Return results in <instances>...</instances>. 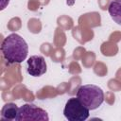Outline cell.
<instances>
[{"mask_svg":"<svg viewBox=\"0 0 121 121\" xmlns=\"http://www.w3.org/2000/svg\"><path fill=\"white\" fill-rule=\"evenodd\" d=\"M77 97L89 109H97L104 101L103 90L94 84L82 85L78 89Z\"/></svg>","mask_w":121,"mask_h":121,"instance_id":"cell-2","label":"cell"},{"mask_svg":"<svg viewBox=\"0 0 121 121\" xmlns=\"http://www.w3.org/2000/svg\"><path fill=\"white\" fill-rule=\"evenodd\" d=\"M9 0H1V9H4L5 7L9 4Z\"/></svg>","mask_w":121,"mask_h":121,"instance_id":"cell-8","label":"cell"},{"mask_svg":"<svg viewBox=\"0 0 121 121\" xmlns=\"http://www.w3.org/2000/svg\"><path fill=\"white\" fill-rule=\"evenodd\" d=\"M63 114L68 121H84L89 117L90 110L78 97H71L65 104Z\"/></svg>","mask_w":121,"mask_h":121,"instance_id":"cell-3","label":"cell"},{"mask_svg":"<svg viewBox=\"0 0 121 121\" xmlns=\"http://www.w3.org/2000/svg\"><path fill=\"white\" fill-rule=\"evenodd\" d=\"M108 11L112 19L121 26V0H112L109 4Z\"/></svg>","mask_w":121,"mask_h":121,"instance_id":"cell-7","label":"cell"},{"mask_svg":"<svg viewBox=\"0 0 121 121\" xmlns=\"http://www.w3.org/2000/svg\"><path fill=\"white\" fill-rule=\"evenodd\" d=\"M19 108L14 103H6L1 110V118L3 120H15Z\"/></svg>","mask_w":121,"mask_h":121,"instance_id":"cell-6","label":"cell"},{"mask_svg":"<svg viewBox=\"0 0 121 121\" xmlns=\"http://www.w3.org/2000/svg\"><path fill=\"white\" fill-rule=\"evenodd\" d=\"M47 65L43 56L33 55L26 60V71L32 77H41L45 74Z\"/></svg>","mask_w":121,"mask_h":121,"instance_id":"cell-5","label":"cell"},{"mask_svg":"<svg viewBox=\"0 0 121 121\" xmlns=\"http://www.w3.org/2000/svg\"><path fill=\"white\" fill-rule=\"evenodd\" d=\"M1 52L8 63H21L27 57L28 45L22 36L11 33L3 40Z\"/></svg>","mask_w":121,"mask_h":121,"instance_id":"cell-1","label":"cell"},{"mask_svg":"<svg viewBox=\"0 0 121 121\" xmlns=\"http://www.w3.org/2000/svg\"><path fill=\"white\" fill-rule=\"evenodd\" d=\"M26 120L48 121L49 116L45 110L36 106L35 104L26 103L19 108L15 121H26Z\"/></svg>","mask_w":121,"mask_h":121,"instance_id":"cell-4","label":"cell"}]
</instances>
